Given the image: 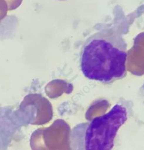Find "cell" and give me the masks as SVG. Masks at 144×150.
<instances>
[{
    "label": "cell",
    "instance_id": "obj_2",
    "mask_svg": "<svg viewBox=\"0 0 144 150\" xmlns=\"http://www.w3.org/2000/svg\"><path fill=\"white\" fill-rule=\"evenodd\" d=\"M127 119V109L118 104L106 114L94 118L86 131L85 150H111L118 131Z\"/></svg>",
    "mask_w": 144,
    "mask_h": 150
},
{
    "label": "cell",
    "instance_id": "obj_3",
    "mask_svg": "<svg viewBox=\"0 0 144 150\" xmlns=\"http://www.w3.org/2000/svg\"><path fill=\"white\" fill-rule=\"evenodd\" d=\"M25 123L23 114L13 106H0V150H9Z\"/></svg>",
    "mask_w": 144,
    "mask_h": 150
},
{
    "label": "cell",
    "instance_id": "obj_6",
    "mask_svg": "<svg viewBox=\"0 0 144 150\" xmlns=\"http://www.w3.org/2000/svg\"><path fill=\"white\" fill-rule=\"evenodd\" d=\"M59 1H63V0H59Z\"/></svg>",
    "mask_w": 144,
    "mask_h": 150
},
{
    "label": "cell",
    "instance_id": "obj_5",
    "mask_svg": "<svg viewBox=\"0 0 144 150\" xmlns=\"http://www.w3.org/2000/svg\"><path fill=\"white\" fill-rule=\"evenodd\" d=\"M7 3L8 10H14L19 7L23 2V0H5Z\"/></svg>",
    "mask_w": 144,
    "mask_h": 150
},
{
    "label": "cell",
    "instance_id": "obj_1",
    "mask_svg": "<svg viewBox=\"0 0 144 150\" xmlns=\"http://www.w3.org/2000/svg\"><path fill=\"white\" fill-rule=\"evenodd\" d=\"M127 58V45L122 36L105 29L85 42L81 52L80 66L87 78L109 83L125 75Z\"/></svg>",
    "mask_w": 144,
    "mask_h": 150
},
{
    "label": "cell",
    "instance_id": "obj_4",
    "mask_svg": "<svg viewBox=\"0 0 144 150\" xmlns=\"http://www.w3.org/2000/svg\"><path fill=\"white\" fill-rule=\"evenodd\" d=\"M8 6L5 0H0V21L7 16Z\"/></svg>",
    "mask_w": 144,
    "mask_h": 150
}]
</instances>
